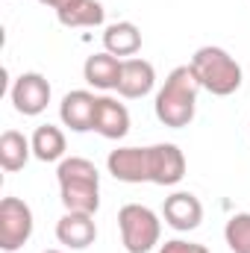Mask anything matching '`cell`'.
<instances>
[{
  "instance_id": "7a4b0ae2",
  "label": "cell",
  "mask_w": 250,
  "mask_h": 253,
  "mask_svg": "<svg viewBox=\"0 0 250 253\" xmlns=\"http://www.w3.org/2000/svg\"><path fill=\"white\" fill-rule=\"evenodd\" d=\"M56 180H59V197H62L65 212L94 215L100 209V174L94 162L83 156L62 159L56 168Z\"/></svg>"
},
{
  "instance_id": "5bb4252c",
  "label": "cell",
  "mask_w": 250,
  "mask_h": 253,
  "mask_svg": "<svg viewBox=\"0 0 250 253\" xmlns=\"http://www.w3.org/2000/svg\"><path fill=\"white\" fill-rule=\"evenodd\" d=\"M121 68H124V59L112 56V53H94L88 56L85 65H83V77L88 85L100 88V91H109V88H118V80H121Z\"/></svg>"
},
{
  "instance_id": "9c48e42d",
  "label": "cell",
  "mask_w": 250,
  "mask_h": 253,
  "mask_svg": "<svg viewBox=\"0 0 250 253\" xmlns=\"http://www.w3.org/2000/svg\"><path fill=\"white\" fill-rule=\"evenodd\" d=\"M56 239L68 251H85L97 239L94 215H88V212H65L56 221Z\"/></svg>"
},
{
  "instance_id": "52a82bcc",
  "label": "cell",
  "mask_w": 250,
  "mask_h": 253,
  "mask_svg": "<svg viewBox=\"0 0 250 253\" xmlns=\"http://www.w3.org/2000/svg\"><path fill=\"white\" fill-rule=\"evenodd\" d=\"M147 177L153 186H177L186 177V153L171 144H150L147 147Z\"/></svg>"
},
{
  "instance_id": "8fae6325",
  "label": "cell",
  "mask_w": 250,
  "mask_h": 253,
  "mask_svg": "<svg viewBox=\"0 0 250 253\" xmlns=\"http://www.w3.org/2000/svg\"><path fill=\"white\" fill-rule=\"evenodd\" d=\"M91 129L100 132L103 138L121 141L126 132H129V112H126V106L118 103L115 97H109V94H100L97 97V106H94Z\"/></svg>"
},
{
  "instance_id": "9a60e30c",
  "label": "cell",
  "mask_w": 250,
  "mask_h": 253,
  "mask_svg": "<svg viewBox=\"0 0 250 253\" xmlns=\"http://www.w3.org/2000/svg\"><path fill=\"white\" fill-rule=\"evenodd\" d=\"M103 47H106V53H112L118 59H132L141 50V30L132 21L109 24L103 33Z\"/></svg>"
},
{
  "instance_id": "30bf717a",
  "label": "cell",
  "mask_w": 250,
  "mask_h": 253,
  "mask_svg": "<svg viewBox=\"0 0 250 253\" xmlns=\"http://www.w3.org/2000/svg\"><path fill=\"white\" fill-rule=\"evenodd\" d=\"M106 168L121 183H150L147 177V147H118L106 156Z\"/></svg>"
},
{
  "instance_id": "5b68a950",
  "label": "cell",
  "mask_w": 250,
  "mask_h": 253,
  "mask_svg": "<svg viewBox=\"0 0 250 253\" xmlns=\"http://www.w3.org/2000/svg\"><path fill=\"white\" fill-rule=\"evenodd\" d=\"M33 209L21 197L0 200V248L6 253L21 251L33 236Z\"/></svg>"
},
{
  "instance_id": "7c38bea8",
  "label": "cell",
  "mask_w": 250,
  "mask_h": 253,
  "mask_svg": "<svg viewBox=\"0 0 250 253\" xmlns=\"http://www.w3.org/2000/svg\"><path fill=\"white\" fill-rule=\"evenodd\" d=\"M156 85V68L147 62V59H124L121 68V80H118V94L126 100H138L144 94H150Z\"/></svg>"
},
{
  "instance_id": "277c9868",
  "label": "cell",
  "mask_w": 250,
  "mask_h": 253,
  "mask_svg": "<svg viewBox=\"0 0 250 253\" xmlns=\"http://www.w3.org/2000/svg\"><path fill=\"white\" fill-rule=\"evenodd\" d=\"M118 230L126 253H150L162 239V221L141 203H126L118 212Z\"/></svg>"
},
{
  "instance_id": "ba28073f",
  "label": "cell",
  "mask_w": 250,
  "mask_h": 253,
  "mask_svg": "<svg viewBox=\"0 0 250 253\" xmlns=\"http://www.w3.org/2000/svg\"><path fill=\"white\" fill-rule=\"evenodd\" d=\"M162 218H165V224H168L171 230H177V233L197 230L200 221H203V203H200L191 191H174L171 197H165Z\"/></svg>"
},
{
  "instance_id": "6da1fadb",
  "label": "cell",
  "mask_w": 250,
  "mask_h": 253,
  "mask_svg": "<svg viewBox=\"0 0 250 253\" xmlns=\"http://www.w3.org/2000/svg\"><path fill=\"white\" fill-rule=\"evenodd\" d=\"M197 91H200V80L194 77L191 65L174 68L156 94V103H153L156 118L171 129L188 126L194 121V112H197Z\"/></svg>"
},
{
  "instance_id": "ffe728a7",
  "label": "cell",
  "mask_w": 250,
  "mask_h": 253,
  "mask_svg": "<svg viewBox=\"0 0 250 253\" xmlns=\"http://www.w3.org/2000/svg\"><path fill=\"white\" fill-rule=\"evenodd\" d=\"M159 253H209L206 245H197V242H183V239H171L165 245H159Z\"/></svg>"
},
{
  "instance_id": "8992f818",
  "label": "cell",
  "mask_w": 250,
  "mask_h": 253,
  "mask_svg": "<svg viewBox=\"0 0 250 253\" xmlns=\"http://www.w3.org/2000/svg\"><path fill=\"white\" fill-rule=\"evenodd\" d=\"M50 94H53V91H50V83H47V77H42L39 71L21 74V77L15 80V85H12V91H9L15 112H21V115H27V118L42 115V112L47 109V103H50Z\"/></svg>"
},
{
  "instance_id": "4fadbf2b",
  "label": "cell",
  "mask_w": 250,
  "mask_h": 253,
  "mask_svg": "<svg viewBox=\"0 0 250 253\" xmlns=\"http://www.w3.org/2000/svg\"><path fill=\"white\" fill-rule=\"evenodd\" d=\"M94 106H97V97L91 91H85V88L68 91L59 103V118L74 132H88L91 121H94Z\"/></svg>"
},
{
  "instance_id": "e0dca14e",
  "label": "cell",
  "mask_w": 250,
  "mask_h": 253,
  "mask_svg": "<svg viewBox=\"0 0 250 253\" xmlns=\"http://www.w3.org/2000/svg\"><path fill=\"white\" fill-rule=\"evenodd\" d=\"M33 156L42 162H59L65 156V132L53 124H42L33 132Z\"/></svg>"
},
{
  "instance_id": "ac0fdd59",
  "label": "cell",
  "mask_w": 250,
  "mask_h": 253,
  "mask_svg": "<svg viewBox=\"0 0 250 253\" xmlns=\"http://www.w3.org/2000/svg\"><path fill=\"white\" fill-rule=\"evenodd\" d=\"M103 15L106 12H103V6L97 0H74L71 6H65V9L56 12L59 24L71 27V30H77V27H100Z\"/></svg>"
},
{
  "instance_id": "d6986e66",
  "label": "cell",
  "mask_w": 250,
  "mask_h": 253,
  "mask_svg": "<svg viewBox=\"0 0 250 253\" xmlns=\"http://www.w3.org/2000/svg\"><path fill=\"white\" fill-rule=\"evenodd\" d=\"M224 239L233 253H250V212H239L227 221Z\"/></svg>"
},
{
  "instance_id": "7402d4cb",
  "label": "cell",
  "mask_w": 250,
  "mask_h": 253,
  "mask_svg": "<svg viewBox=\"0 0 250 253\" xmlns=\"http://www.w3.org/2000/svg\"><path fill=\"white\" fill-rule=\"evenodd\" d=\"M44 253H62V251H44Z\"/></svg>"
},
{
  "instance_id": "44dd1931",
  "label": "cell",
  "mask_w": 250,
  "mask_h": 253,
  "mask_svg": "<svg viewBox=\"0 0 250 253\" xmlns=\"http://www.w3.org/2000/svg\"><path fill=\"white\" fill-rule=\"evenodd\" d=\"M39 3H44V6H50V9L59 12V9H65V6H71L74 0H39Z\"/></svg>"
},
{
  "instance_id": "2e32d148",
  "label": "cell",
  "mask_w": 250,
  "mask_h": 253,
  "mask_svg": "<svg viewBox=\"0 0 250 253\" xmlns=\"http://www.w3.org/2000/svg\"><path fill=\"white\" fill-rule=\"evenodd\" d=\"M30 156H33V141H30L24 132L6 129V132L0 135V168H3V171H9V174L21 171V168L30 162Z\"/></svg>"
},
{
  "instance_id": "3957f363",
  "label": "cell",
  "mask_w": 250,
  "mask_h": 253,
  "mask_svg": "<svg viewBox=\"0 0 250 253\" xmlns=\"http://www.w3.org/2000/svg\"><path fill=\"white\" fill-rule=\"evenodd\" d=\"M191 71L200 80V88H206L215 97H230L242 88V65L236 62V56H230L224 47L206 44L200 50H194L191 56Z\"/></svg>"
}]
</instances>
